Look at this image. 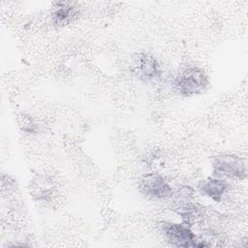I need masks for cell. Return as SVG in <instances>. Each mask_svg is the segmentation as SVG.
<instances>
[{"mask_svg":"<svg viewBox=\"0 0 248 248\" xmlns=\"http://www.w3.org/2000/svg\"><path fill=\"white\" fill-rule=\"evenodd\" d=\"M130 71L141 81L152 82L162 76V69L157 58L149 52H138L130 61Z\"/></svg>","mask_w":248,"mask_h":248,"instance_id":"277c9868","label":"cell"},{"mask_svg":"<svg viewBox=\"0 0 248 248\" xmlns=\"http://www.w3.org/2000/svg\"><path fill=\"white\" fill-rule=\"evenodd\" d=\"M159 229L167 240L175 247L194 248L206 246V244L197 239L192 230L186 224L163 221L159 224Z\"/></svg>","mask_w":248,"mask_h":248,"instance_id":"3957f363","label":"cell"},{"mask_svg":"<svg viewBox=\"0 0 248 248\" xmlns=\"http://www.w3.org/2000/svg\"><path fill=\"white\" fill-rule=\"evenodd\" d=\"M29 191L35 201L49 202L55 191L54 182L46 175H38L31 180Z\"/></svg>","mask_w":248,"mask_h":248,"instance_id":"52a82bcc","label":"cell"},{"mask_svg":"<svg viewBox=\"0 0 248 248\" xmlns=\"http://www.w3.org/2000/svg\"><path fill=\"white\" fill-rule=\"evenodd\" d=\"M213 173L229 178L245 179L247 177L246 161L237 154L222 152L215 155L212 161Z\"/></svg>","mask_w":248,"mask_h":248,"instance_id":"7a4b0ae2","label":"cell"},{"mask_svg":"<svg viewBox=\"0 0 248 248\" xmlns=\"http://www.w3.org/2000/svg\"><path fill=\"white\" fill-rule=\"evenodd\" d=\"M199 191L202 195L219 202L223 200L225 194L228 192L229 184L220 177L207 178L202 180L198 185Z\"/></svg>","mask_w":248,"mask_h":248,"instance_id":"ba28073f","label":"cell"},{"mask_svg":"<svg viewBox=\"0 0 248 248\" xmlns=\"http://www.w3.org/2000/svg\"><path fill=\"white\" fill-rule=\"evenodd\" d=\"M175 91L184 97H192L204 93L209 87V79L204 71L196 66L181 70L173 80Z\"/></svg>","mask_w":248,"mask_h":248,"instance_id":"6da1fadb","label":"cell"},{"mask_svg":"<svg viewBox=\"0 0 248 248\" xmlns=\"http://www.w3.org/2000/svg\"><path fill=\"white\" fill-rule=\"evenodd\" d=\"M139 189L145 197L163 201L173 196V189L165 177L158 173H145L140 178Z\"/></svg>","mask_w":248,"mask_h":248,"instance_id":"5b68a950","label":"cell"},{"mask_svg":"<svg viewBox=\"0 0 248 248\" xmlns=\"http://www.w3.org/2000/svg\"><path fill=\"white\" fill-rule=\"evenodd\" d=\"M16 122L19 129L27 134L34 135L44 131V124L35 119L32 115L21 112L16 116Z\"/></svg>","mask_w":248,"mask_h":248,"instance_id":"9c48e42d","label":"cell"},{"mask_svg":"<svg viewBox=\"0 0 248 248\" xmlns=\"http://www.w3.org/2000/svg\"><path fill=\"white\" fill-rule=\"evenodd\" d=\"M78 7L73 2H56L51 11V19L55 25L65 26L78 18Z\"/></svg>","mask_w":248,"mask_h":248,"instance_id":"8992f818","label":"cell"},{"mask_svg":"<svg viewBox=\"0 0 248 248\" xmlns=\"http://www.w3.org/2000/svg\"><path fill=\"white\" fill-rule=\"evenodd\" d=\"M16 189V180L14 177L8 175V174H3L2 179H1V191L2 194H11Z\"/></svg>","mask_w":248,"mask_h":248,"instance_id":"30bf717a","label":"cell"}]
</instances>
